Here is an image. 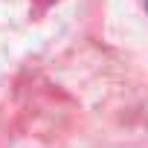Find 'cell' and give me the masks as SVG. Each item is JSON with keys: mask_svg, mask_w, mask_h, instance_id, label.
I'll list each match as a JSON object with an SVG mask.
<instances>
[{"mask_svg": "<svg viewBox=\"0 0 148 148\" xmlns=\"http://www.w3.org/2000/svg\"><path fill=\"white\" fill-rule=\"evenodd\" d=\"M145 9H148V0H145Z\"/></svg>", "mask_w": 148, "mask_h": 148, "instance_id": "cell-1", "label": "cell"}]
</instances>
